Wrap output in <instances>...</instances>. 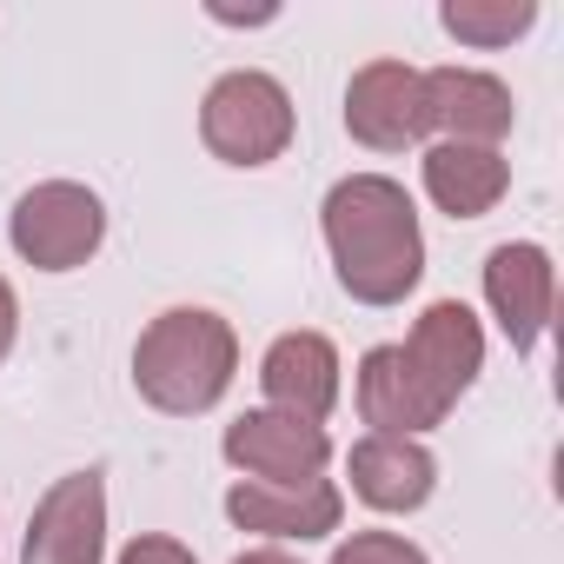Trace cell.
I'll use <instances>...</instances> for the list:
<instances>
[{
	"label": "cell",
	"mask_w": 564,
	"mask_h": 564,
	"mask_svg": "<svg viewBox=\"0 0 564 564\" xmlns=\"http://www.w3.org/2000/svg\"><path fill=\"white\" fill-rule=\"evenodd\" d=\"M326 252L339 286L359 306H399L419 279H425V232H419V206L399 180L386 173H346L326 206Z\"/></svg>",
	"instance_id": "1"
},
{
	"label": "cell",
	"mask_w": 564,
	"mask_h": 564,
	"mask_svg": "<svg viewBox=\"0 0 564 564\" xmlns=\"http://www.w3.org/2000/svg\"><path fill=\"white\" fill-rule=\"evenodd\" d=\"M232 372H239V333H232L219 313H206V306H173V313H160V319L140 333V346H133V386H140V399H147L153 412H166V419H199V412H213V405L226 399Z\"/></svg>",
	"instance_id": "2"
},
{
	"label": "cell",
	"mask_w": 564,
	"mask_h": 564,
	"mask_svg": "<svg viewBox=\"0 0 564 564\" xmlns=\"http://www.w3.org/2000/svg\"><path fill=\"white\" fill-rule=\"evenodd\" d=\"M199 140L226 166H272L293 147V94L259 67H232L199 100Z\"/></svg>",
	"instance_id": "3"
},
{
	"label": "cell",
	"mask_w": 564,
	"mask_h": 564,
	"mask_svg": "<svg viewBox=\"0 0 564 564\" xmlns=\"http://www.w3.org/2000/svg\"><path fill=\"white\" fill-rule=\"evenodd\" d=\"M8 239H14V252H21L34 272H74V265H87V259L100 252V239H107V206H100V193L80 186V180H41V186H28V193L14 199Z\"/></svg>",
	"instance_id": "4"
},
{
	"label": "cell",
	"mask_w": 564,
	"mask_h": 564,
	"mask_svg": "<svg viewBox=\"0 0 564 564\" xmlns=\"http://www.w3.org/2000/svg\"><path fill=\"white\" fill-rule=\"evenodd\" d=\"M219 452H226V465H232L239 478H259V485H306V478L326 471L333 438H326V425H313V419H293V412L259 405V412H239V419L226 425Z\"/></svg>",
	"instance_id": "5"
},
{
	"label": "cell",
	"mask_w": 564,
	"mask_h": 564,
	"mask_svg": "<svg viewBox=\"0 0 564 564\" xmlns=\"http://www.w3.org/2000/svg\"><path fill=\"white\" fill-rule=\"evenodd\" d=\"M346 133L372 153H405L432 133L425 120V74L405 61H366L346 87Z\"/></svg>",
	"instance_id": "6"
},
{
	"label": "cell",
	"mask_w": 564,
	"mask_h": 564,
	"mask_svg": "<svg viewBox=\"0 0 564 564\" xmlns=\"http://www.w3.org/2000/svg\"><path fill=\"white\" fill-rule=\"evenodd\" d=\"M21 564H107V478L67 471L47 485L28 524Z\"/></svg>",
	"instance_id": "7"
},
{
	"label": "cell",
	"mask_w": 564,
	"mask_h": 564,
	"mask_svg": "<svg viewBox=\"0 0 564 564\" xmlns=\"http://www.w3.org/2000/svg\"><path fill=\"white\" fill-rule=\"evenodd\" d=\"M485 306L498 319V333L511 339V352H538L551 306H557V265L544 246L531 239H505L485 259Z\"/></svg>",
	"instance_id": "8"
},
{
	"label": "cell",
	"mask_w": 564,
	"mask_h": 564,
	"mask_svg": "<svg viewBox=\"0 0 564 564\" xmlns=\"http://www.w3.org/2000/svg\"><path fill=\"white\" fill-rule=\"evenodd\" d=\"M226 518L239 524V531H252V538H326V531H339V518H346V498H339V485L333 478H306V485H259V478H239L232 491H226Z\"/></svg>",
	"instance_id": "9"
},
{
	"label": "cell",
	"mask_w": 564,
	"mask_h": 564,
	"mask_svg": "<svg viewBox=\"0 0 564 564\" xmlns=\"http://www.w3.org/2000/svg\"><path fill=\"white\" fill-rule=\"evenodd\" d=\"M259 392L272 412L326 425L339 405V346L326 333H279L259 359Z\"/></svg>",
	"instance_id": "10"
},
{
	"label": "cell",
	"mask_w": 564,
	"mask_h": 564,
	"mask_svg": "<svg viewBox=\"0 0 564 564\" xmlns=\"http://www.w3.org/2000/svg\"><path fill=\"white\" fill-rule=\"evenodd\" d=\"M359 419L386 438H419L452 419V405L432 392V379L405 359V346H372L359 359Z\"/></svg>",
	"instance_id": "11"
},
{
	"label": "cell",
	"mask_w": 564,
	"mask_h": 564,
	"mask_svg": "<svg viewBox=\"0 0 564 564\" xmlns=\"http://www.w3.org/2000/svg\"><path fill=\"white\" fill-rule=\"evenodd\" d=\"M425 120L438 140H458V147H498L518 120L511 107V87L498 74H478V67H432L425 74Z\"/></svg>",
	"instance_id": "12"
},
{
	"label": "cell",
	"mask_w": 564,
	"mask_h": 564,
	"mask_svg": "<svg viewBox=\"0 0 564 564\" xmlns=\"http://www.w3.org/2000/svg\"><path fill=\"white\" fill-rule=\"evenodd\" d=\"M405 359L432 379V392H438L445 405H458V399L478 386V372H485V326L471 319L465 300H432V306L419 313L412 339H405Z\"/></svg>",
	"instance_id": "13"
},
{
	"label": "cell",
	"mask_w": 564,
	"mask_h": 564,
	"mask_svg": "<svg viewBox=\"0 0 564 564\" xmlns=\"http://www.w3.org/2000/svg\"><path fill=\"white\" fill-rule=\"evenodd\" d=\"M346 471H352L359 505H372V511H419V505L438 491V458H432L419 438L366 432V438L352 445Z\"/></svg>",
	"instance_id": "14"
},
{
	"label": "cell",
	"mask_w": 564,
	"mask_h": 564,
	"mask_svg": "<svg viewBox=\"0 0 564 564\" xmlns=\"http://www.w3.org/2000/svg\"><path fill=\"white\" fill-rule=\"evenodd\" d=\"M419 173H425L432 206H438V213H452V219H485V213L511 193V160H505L498 147L432 140V147H425V160H419Z\"/></svg>",
	"instance_id": "15"
},
{
	"label": "cell",
	"mask_w": 564,
	"mask_h": 564,
	"mask_svg": "<svg viewBox=\"0 0 564 564\" xmlns=\"http://www.w3.org/2000/svg\"><path fill=\"white\" fill-rule=\"evenodd\" d=\"M438 28L458 41V47H511L538 28V0H445L438 8Z\"/></svg>",
	"instance_id": "16"
},
{
	"label": "cell",
	"mask_w": 564,
	"mask_h": 564,
	"mask_svg": "<svg viewBox=\"0 0 564 564\" xmlns=\"http://www.w3.org/2000/svg\"><path fill=\"white\" fill-rule=\"evenodd\" d=\"M333 564H432V557L412 538H399V531H352L333 551Z\"/></svg>",
	"instance_id": "17"
},
{
	"label": "cell",
	"mask_w": 564,
	"mask_h": 564,
	"mask_svg": "<svg viewBox=\"0 0 564 564\" xmlns=\"http://www.w3.org/2000/svg\"><path fill=\"white\" fill-rule=\"evenodd\" d=\"M120 564H199L180 538H160V531H147V538H133L127 551H120Z\"/></svg>",
	"instance_id": "18"
},
{
	"label": "cell",
	"mask_w": 564,
	"mask_h": 564,
	"mask_svg": "<svg viewBox=\"0 0 564 564\" xmlns=\"http://www.w3.org/2000/svg\"><path fill=\"white\" fill-rule=\"evenodd\" d=\"M14 339H21V300H14V286H8V279H0V366H8Z\"/></svg>",
	"instance_id": "19"
},
{
	"label": "cell",
	"mask_w": 564,
	"mask_h": 564,
	"mask_svg": "<svg viewBox=\"0 0 564 564\" xmlns=\"http://www.w3.org/2000/svg\"><path fill=\"white\" fill-rule=\"evenodd\" d=\"M213 21H226V28H265V21H279V8H252V14H239V8H213Z\"/></svg>",
	"instance_id": "20"
},
{
	"label": "cell",
	"mask_w": 564,
	"mask_h": 564,
	"mask_svg": "<svg viewBox=\"0 0 564 564\" xmlns=\"http://www.w3.org/2000/svg\"><path fill=\"white\" fill-rule=\"evenodd\" d=\"M232 564H300L293 551H279V544H259V551H239Z\"/></svg>",
	"instance_id": "21"
}]
</instances>
